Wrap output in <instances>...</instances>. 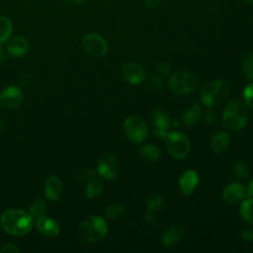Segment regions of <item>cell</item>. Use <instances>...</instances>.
<instances>
[{
    "label": "cell",
    "instance_id": "6da1fadb",
    "mask_svg": "<svg viewBox=\"0 0 253 253\" xmlns=\"http://www.w3.org/2000/svg\"><path fill=\"white\" fill-rule=\"evenodd\" d=\"M0 225L10 235L23 236L31 231L34 225V218L29 211L21 209H10L1 214Z\"/></svg>",
    "mask_w": 253,
    "mask_h": 253
},
{
    "label": "cell",
    "instance_id": "7a4b0ae2",
    "mask_svg": "<svg viewBox=\"0 0 253 253\" xmlns=\"http://www.w3.org/2000/svg\"><path fill=\"white\" fill-rule=\"evenodd\" d=\"M249 115L245 104L238 100H231L225 107L222 114L223 126L231 130H239L248 123Z\"/></svg>",
    "mask_w": 253,
    "mask_h": 253
},
{
    "label": "cell",
    "instance_id": "3957f363",
    "mask_svg": "<svg viewBox=\"0 0 253 253\" xmlns=\"http://www.w3.org/2000/svg\"><path fill=\"white\" fill-rule=\"evenodd\" d=\"M108 232V224L104 217L90 215L83 219L78 226L79 237L86 242H98Z\"/></svg>",
    "mask_w": 253,
    "mask_h": 253
},
{
    "label": "cell",
    "instance_id": "277c9868",
    "mask_svg": "<svg viewBox=\"0 0 253 253\" xmlns=\"http://www.w3.org/2000/svg\"><path fill=\"white\" fill-rule=\"evenodd\" d=\"M229 84L224 79H215L203 86L201 90V101L207 108L219 105L227 96Z\"/></svg>",
    "mask_w": 253,
    "mask_h": 253
},
{
    "label": "cell",
    "instance_id": "5b68a950",
    "mask_svg": "<svg viewBox=\"0 0 253 253\" xmlns=\"http://www.w3.org/2000/svg\"><path fill=\"white\" fill-rule=\"evenodd\" d=\"M168 85L174 93L185 95L195 91L200 85V80L193 72L177 71L169 77Z\"/></svg>",
    "mask_w": 253,
    "mask_h": 253
},
{
    "label": "cell",
    "instance_id": "8992f818",
    "mask_svg": "<svg viewBox=\"0 0 253 253\" xmlns=\"http://www.w3.org/2000/svg\"><path fill=\"white\" fill-rule=\"evenodd\" d=\"M165 146L170 153L176 159H184L190 151V142L188 137L180 131H167L163 137Z\"/></svg>",
    "mask_w": 253,
    "mask_h": 253
},
{
    "label": "cell",
    "instance_id": "52a82bcc",
    "mask_svg": "<svg viewBox=\"0 0 253 253\" xmlns=\"http://www.w3.org/2000/svg\"><path fill=\"white\" fill-rule=\"evenodd\" d=\"M124 130L128 140L135 144L143 142L148 134L145 123L136 116H130L125 120Z\"/></svg>",
    "mask_w": 253,
    "mask_h": 253
},
{
    "label": "cell",
    "instance_id": "ba28073f",
    "mask_svg": "<svg viewBox=\"0 0 253 253\" xmlns=\"http://www.w3.org/2000/svg\"><path fill=\"white\" fill-rule=\"evenodd\" d=\"M81 42L84 50L95 57L103 56L108 50L107 42L97 33H88L84 35Z\"/></svg>",
    "mask_w": 253,
    "mask_h": 253
},
{
    "label": "cell",
    "instance_id": "9c48e42d",
    "mask_svg": "<svg viewBox=\"0 0 253 253\" xmlns=\"http://www.w3.org/2000/svg\"><path fill=\"white\" fill-rule=\"evenodd\" d=\"M97 173L105 180L114 179L119 173V162L115 155L106 153L98 161Z\"/></svg>",
    "mask_w": 253,
    "mask_h": 253
},
{
    "label": "cell",
    "instance_id": "30bf717a",
    "mask_svg": "<svg viewBox=\"0 0 253 253\" xmlns=\"http://www.w3.org/2000/svg\"><path fill=\"white\" fill-rule=\"evenodd\" d=\"M24 95L22 90L14 85L5 87L0 92V106L4 109L12 110L21 105Z\"/></svg>",
    "mask_w": 253,
    "mask_h": 253
},
{
    "label": "cell",
    "instance_id": "8fae6325",
    "mask_svg": "<svg viewBox=\"0 0 253 253\" xmlns=\"http://www.w3.org/2000/svg\"><path fill=\"white\" fill-rule=\"evenodd\" d=\"M122 75L129 84L137 85L145 80V71L136 62H127L122 67Z\"/></svg>",
    "mask_w": 253,
    "mask_h": 253
},
{
    "label": "cell",
    "instance_id": "7c38bea8",
    "mask_svg": "<svg viewBox=\"0 0 253 253\" xmlns=\"http://www.w3.org/2000/svg\"><path fill=\"white\" fill-rule=\"evenodd\" d=\"M35 226L37 230L43 236L48 238L56 237L59 234L60 227L56 220H54L51 217L42 215L41 217H38L35 222Z\"/></svg>",
    "mask_w": 253,
    "mask_h": 253
},
{
    "label": "cell",
    "instance_id": "4fadbf2b",
    "mask_svg": "<svg viewBox=\"0 0 253 253\" xmlns=\"http://www.w3.org/2000/svg\"><path fill=\"white\" fill-rule=\"evenodd\" d=\"M152 122L154 125V134L163 138L171 126V120L169 116L161 109H155L152 112Z\"/></svg>",
    "mask_w": 253,
    "mask_h": 253
},
{
    "label": "cell",
    "instance_id": "5bb4252c",
    "mask_svg": "<svg viewBox=\"0 0 253 253\" xmlns=\"http://www.w3.org/2000/svg\"><path fill=\"white\" fill-rule=\"evenodd\" d=\"M29 48V42L22 36L10 37V39L6 42V49L13 57H22L26 55Z\"/></svg>",
    "mask_w": 253,
    "mask_h": 253
},
{
    "label": "cell",
    "instance_id": "9a60e30c",
    "mask_svg": "<svg viewBox=\"0 0 253 253\" xmlns=\"http://www.w3.org/2000/svg\"><path fill=\"white\" fill-rule=\"evenodd\" d=\"M246 197L247 190L240 183H230L222 191V199L230 204L239 203Z\"/></svg>",
    "mask_w": 253,
    "mask_h": 253
},
{
    "label": "cell",
    "instance_id": "2e32d148",
    "mask_svg": "<svg viewBox=\"0 0 253 253\" xmlns=\"http://www.w3.org/2000/svg\"><path fill=\"white\" fill-rule=\"evenodd\" d=\"M43 193L48 201L55 202L59 200L63 193V185L61 180L57 176H49L44 182Z\"/></svg>",
    "mask_w": 253,
    "mask_h": 253
},
{
    "label": "cell",
    "instance_id": "e0dca14e",
    "mask_svg": "<svg viewBox=\"0 0 253 253\" xmlns=\"http://www.w3.org/2000/svg\"><path fill=\"white\" fill-rule=\"evenodd\" d=\"M200 182L199 174L194 170H186L179 178V187L184 195H190Z\"/></svg>",
    "mask_w": 253,
    "mask_h": 253
},
{
    "label": "cell",
    "instance_id": "ac0fdd59",
    "mask_svg": "<svg viewBox=\"0 0 253 253\" xmlns=\"http://www.w3.org/2000/svg\"><path fill=\"white\" fill-rule=\"evenodd\" d=\"M185 227L182 225H174L168 228L161 236V243L164 247H174L184 236Z\"/></svg>",
    "mask_w": 253,
    "mask_h": 253
},
{
    "label": "cell",
    "instance_id": "d6986e66",
    "mask_svg": "<svg viewBox=\"0 0 253 253\" xmlns=\"http://www.w3.org/2000/svg\"><path fill=\"white\" fill-rule=\"evenodd\" d=\"M201 116H202V109L199 103H194L182 113L181 122L185 126H192L199 122Z\"/></svg>",
    "mask_w": 253,
    "mask_h": 253
},
{
    "label": "cell",
    "instance_id": "ffe728a7",
    "mask_svg": "<svg viewBox=\"0 0 253 253\" xmlns=\"http://www.w3.org/2000/svg\"><path fill=\"white\" fill-rule=\"evenodd\" d=\"M230 144V136L225 131H218L216 132L211 142V147L213 152L219 154L223 153L227 150Z\"/></svg>",
    "mask_w": 253,
    "mask_h": 253
},
{
    "label": "cell",
    "instance_id": "44dd1931",
    "mask_svg": "<svg viewBox=\"0 0 253 253\" xmlns=\"http://www.w3.org/2000/svg\"><path fill=\"white\" fill-rule=\"evenodd\" d=\"M239 212L244 221L253 225V198L247 196L241 201Z\"/></svg>",
    "mask_w": 253,
    "mask_h": 253
},
{
    "label": "cell",
    "instance_id": "7402d4cb",
    "mask_svg": "<svg viewBox=\"0 0 253 253\" xmlns=\"http://www.w3.org/2000/svg\"><path fill=\"white\" fill-rule=\"evenodd\" d=\"M103 184L98 180H91L85 186V196L89 200H97L103 194Z\"/></svg>",
    "mask_w": 253,
    "mask_h": 253
},
{
    "label": "cell",
    "instance_id": "603a6c76",
    "mask_svg": "<svg viewBox=\"0 0 253 253\" xmlns=\"http://www.w3.org/2000/svg\"><path fill=\"white\" fill-rule=\"evenodd\" d=\"M13 31V25L11 20L3 15H0V44L6 43L10 39Z\"/></svg>",
    "mask_w": 253,
    "mask_h": 253
},
{
    "label": "cell",
    "instance_id": "cb8c5ba5",
    "mask_svg": "<svg viewBox=\"0 0 253 253\" xmlns=\"http://www.w3.org/2000/svg\"><path fill=\"white\" fill-rule=\"evenodd\" d=\"M125 211V206L121 202H113L106 210V217L111 221L118 220Z\"/></svg>",
    "mask_w": 253,
    "mask_h": 253
},
{
    "label": "cell",
    "instance_id": "d4e9b609",
    "mask_svg": "<svg viewBox=\"0 0 253 253\" xmlns=\"http://www.w3.org/2000/svg\"><path fill=\"white\" fill-rule=\"evenodd\" d=\"M140 153L141 155L147 159V160H151V161H156L159 159L160 157V149L153 144H143L140 147Z\"/></svg>",
    "mask_w": 253,
    "mask_h": 253
},
{
    "label": "cell",
    "instance_id": "484cf974",
    "mask_svg": "<svg viewBox=\"0 0 253 253\" xmlns=\"http://www.w3.org/2000/svg\"><path fill=\"white\" fill-rule=\"evenodd\" d=\"M46 211V204L43 200H37L35 201L30 209H29V213L32 215L33 218H38L42 215H44Z\"/></svg>",
    "mask_w": 253,
    "mask_h": 253
},
{
    "label": "cell",
    "instance_id": "4316f807",
    "mask_svg": "<svg viewBox=\"0 0 253 253\" xmlns=\"http://www.w3.org/2000/svg\"><path fill=\"white\" fill-rule=\"evenodd\" d=\"M233 173L235 175L236 178H238L239 180H246L249 177V168L247 166V164L243 161H236L233 164L232 167Z\"/></svg>",
    "mask_w": 253,
    "mask_h": 253
},
{
    "label": "cell",
    "instance_id": "83f0119b",
    "mask_svg": "<svg viewBox=\"0 0 253 253\" xmlns=\"http://www.w3.org/2000/svg\"><path fill=\"white\" fill-rule=\"evenodd\" d=\"M241 68L244 75L248 79L253 80V53H247L243 57L241 61Z\"/></svg>",
    "mask_w": 253,
    "mask_h": 253
},
{
    "label": "cell",
    "instance_id": "f1b7e54d",
    "mask_svg": "<svg viewBox=\"0 0 253 253\" xmlns=\"http://www.w3.org/2000/svg\"><path fill=\"white\" fill-rule=\"evenodd\" d=\"M243 101L246 106L253 108V83H249L243 89Z\"/></svg>",
    "mask_w": 253,
    "mask_h": 253
},
{
    "label": "cell",
    "instance_id": "f546056e",
    "mask_svg": "<svg viewBox=\"0 0 253 253\" xmlns=\"http://www.w3.org/2000/svg\"><path fill=\"white\" fill-rule=\"evenodd\" d=\"M154 66L157 71H159L163 75H169L171 73V66L162 60H158L154 63Z\"/></svg>",
    "mask_w": 253,
    "mask_h": 253
},
{
    "label": "cell",
    "instance_id": "4dcf8cb0",
    "mask_svg": "<svg viewBox=\"0 0 253 253\" xmlns=\"http://www.w3.org/2000/svg\"><path fill=\"white\" fill-rule=\"evenodd\" d=\"M0 252H3V253H19L20 249L18 248L17 245H15L13 243H5L0 248Z\"/></svg>",
    "mask_w": 253,
    "mask_h": 253
},
{
    "label": "cell",
    "instance_id": "1f68e13d",
    "mask_svg": "<svg viewBox=\"0 0 253 253\" xmlns=\"http://www.w3.org/2000/svg\"><path fill=\"white\" fill-rule=\"evenodd\" d=\"M204 119L208 124H211L215 120V113L212 108H208V110L204 114Z\"/></svg>",
    "mask_w": 253,
    "mask_h": 253
},
{
    "label": "cell",
    "instance_id": "d6a6232c",
    "mask_svg": "<svg viewBox=\"0 0 253 253\" xmlns=\"http://www.w3.org/2000/svg\"><path fill=\"white\" fill-rule=\"evenodd\" d=\"M241 236L248 242H253V228H244L241 231Z\"/></svg>",
    "mask_w": 253,
    "mask_h": 253
},
{
    "label": "cell",
    "instance_id": "836d02e7",
    "mask_svg": "<svg viewBox=\"0 0 253 253\" xmlns=\"http://www.w3.org/2000/svg\"><path fill=\"white\" fill-rule=\"evenodd\" d=\"M148 82H149V85L151 87H153V88H160L162 86V84H163L162 79L160 77H157V76L150 77Z\"/></svg>",
    "mask_w": 253,
    "mask_h": 253
},
{
    "label": "cell",
    "instance_id": "e575fe53",
    "mask_svg": "<svg viewBox=\"0 0 253 253\" xmlns=\"http://www.w3.org/2000/svg\"><path fill=\"white\" fill-rule=\"evenodd\" d=\"M162 0H143V3L146 7L150 8V9H153V8H156L160 5Z\"/></svg>",
    "mask_w": 253,
    "mask_h": 253
},
{
    "label": "cell",
    "instance_id": "d590c367",
    "mask_svg": "<svg viewBox=\"0 0 253 253\" xmlns=\"http://www.w3.org/2000/svg\"><path fill=\"white\" fill-rule=\"evenodd\" d=\"M7 57H8L7 49L0 44V65L5 63V61L7 60Z\"/></svg>",
    "mask_w": 253,
    "mask_h": 253
},
{
    "label": "cell",
    "instance_id": "8d00e7d4",
    "mask_svg": "<svg viewBox=\"0 0 253 253\" xmlns=\"http://www.w3.org/2000/svg\"><path fill=\"white\" fill-rule=\"evenodd\" d=\"M246 190H247V196L253 198V179H251V180L249 181Z\"/></svg>",
    "mask_w": 253,
    "mask_h": 253
},
{
    "label": "cell",
    "instance_id": "74e56055",
    "mask_svg": "<svg viewBox=\"0 0 253 253\" xmlns=\"http://www.w3.org/2000/svg\"><path fill=\"white\" fill-rule=\"evenodd\" d=\"M84 0H63V2L67 5V6H76L79 5L80 3H82Z\"/></svg>",
    "mask_w": 253,
    "mask_h": 253
},
{
    "label": "cell",
    "instance_id": "f35d334b",
    "mask_svg": "<svg viewBox=\"0 0 253 253\" xmlns=\"http://www.w3.org/2000/svg\"><path fill=\"white\" fill-rule=\"evenodd\" d=\"M3 126H4V122H3V120L0 118V129H1Z\"/></svg>",
    "mask_w": 253,
    "mask_h": 253
},
{
    "label": "cell",
    "instance_id": "ab89813d",
    "mask_svg": "<svg viewBox=\"0 0 253 253\" xmlns=\"http://www.w3.org/2000/svg\"><path fill=\"white\" fill-rule=\"evenodd\" d=\"M246 2H248L249 4H252L253 5V0H245Z\"/></svg>",
    "mask_w": 253,
    "mask_h": 253
}]
</instances>
